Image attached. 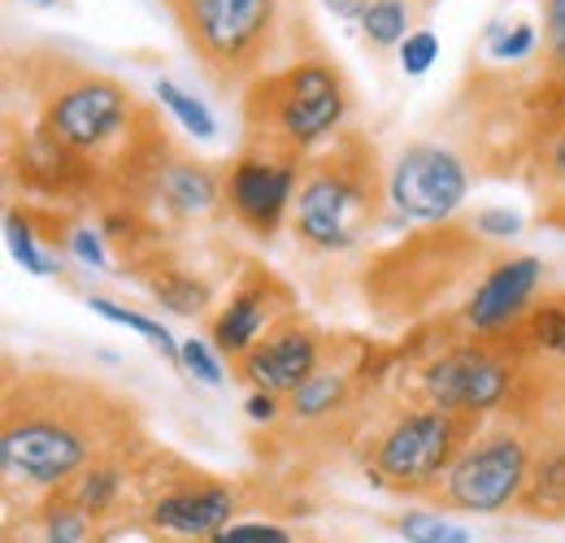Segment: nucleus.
Segmentation results:
<instances>
[{
	"instance_id": "obj_15",
	"label": "nucleus",
	"mask_w": 565,
	"mask_h": 543,
	"mask_svg": "<svg viewBox=\"0 0 565 543\" xmlns=\"http://www.w3.org/2000/svg\"><path fill=\"white\" fill-rule=\"evenodd\" d=\"M152 196L174 217H201V213H210L213 204L226 196V179H217L205 161L174 157V161H166L157 170Z\"/></svg>"
},
{
	"instance_id": "obj_32",
	"label": "nucleus",
	"mask_w": 565,
	"mask_h": 543,
	"mask_svg": "<svg viewBox=\"0 0 565 543\" xmlns=\"http://www.w3.org/2000/svg\"><path fill=\"white\" fill-rule=\"evenodd\" d=\"M71 248H74V257L78 262H87V266H109V257H105V248H100V239H96V231H71Z\"/></svg>"
},
{
	"instance_id": "obj_24",
	"label": "nucleus",
	"mask_w": 565,
	"mask_h": 543,
	"mask_svg": "<svg viewBox=\"0 0 565 543\" xmlns=\"http://www.w3.org/2000/svg\"><path fill=\"white\" fill-rule=\"evenodd\" d=\"M488 40H492L495 62H522V57H531V53H535L540 31H535L531 22H513L509 31H504V22H495L492 31H488Z\"/></svg>"
},
{
	"instance_id": "obj_29",
	"label": "nucleus",
	"mask_w": 565,
	"mask_h": 543,
	"mask_svg": "<svg viewBox=\"0 0 565 543\" xmlns=\"http://www.w3.org/2000/svg\"><path fill=\"white\" fill-rule=\"evenodd\" d=\"M213 543H291V535L279 526H266V522H239V526L217 531Z\"/></svg>"
},
{
	"instance_id": "obj_3",
	"label": "nucleus",
	"mask_w": 565,
	"mask_h": 543,
	"mask_svg": "<svg viewBox=\"0 0 565 543\" xmlns=\"http://www.w3.org/2000/svg\"><path fill=\"white\" fill-rule=\"evenodd\" d=\"M387 183L374 161V143L361 136H344L331 152L313 157L300 174L291 226L313 253H349L374 226Z\"/></svg>"
},
{
	"instance_id": "obj_26",
	"label": "nucleus",
	"mask_w": 565,
	"mask_h": 543,
	"mask_svg": "<svg viewBox=\"0 0 565 543\" xmlns=\"http://www.w3.org/2000/svg\"><path fill=\"white\" fill-rule=\"evenodd\" d=\"M87 518L78 504H53L44 513V543H83L87 540Z\"/></svg>"
},
{
	"instance_id": "obj_4",
	"label": "nucleus",
	"mask_w": 565,
	"mask_h": 543,
	"mask_svg": "<svg viewBox=\"0 0 565 543\" xmlns=\"http://www.w3.org/2000/svg\"><path fill=\"white\" fill-rule=\"evenodd\" d=\"M192 57L217 87L262 78L279 35L282 0H161Z\"/></svg>"
},
{
	"instance_id": "obj_27",
	"label": "nucleus",
	"mask_w": 565,
	"mask_h": 543,
	"mask_svg": "<svg viewBox=\"0 0 565 543\" xmlns=\"http://www.w3.org/2000/svg\"><path fill=\"white\" fill-rule=\"evenodd\" d=\"M435 57H439V35H435V31H426V26H418V31L401 44V70H405V74H414V78L435 66Z\"/></svg>"
},
{
	"instance_id": "obj_2",
	"label": "nucleus",
	"mask_w": 565,
	"mask_h": 543,
	"mask_svg": "<svg viewBox=\"0 0 565 543\" xmlns=\"http://www.w3.org/2000/svg\"><path fill=\"white\" fill-rule=\"evenodd\" d=\"M349 78L335 62L296 57L279 74L253 78V92L244 96L248 148L300 161V152H313L340 131V123L349 118Z\"/></svg>"
},
{
	"instance_id": "obj_8",
	"label": "nucleus",
	"mask_w": 565,
	"mask_h": 543,
	"mask_svg": "<svg viewBox=\"0 0 565 543\" xmlns=\"http://www.w3.org/2000/svg\"><path fill=\"white\" fill-rule=\"evenodd\" d=\"M470 196L466 161L444 143H409L387 174V201L409 222H448Z\"/></svg>"
},
{
	"instance_id": "obj_37",
	"label": "nucleus",
	"mask_w": 565,
	"mask_h": 543,
	"mask_svg": "<svg viewBox=\"0 0 565 543\" xmlns=\"http://www.w3.org/2000/svg\"><path fill=\"white\" fill-rule=\"evenodd\" d=\"M418 4H435V0H418Z\"/></svg>"
},
{
	"instance_id": "obj_28",
	"label": "nucleus",
	"mask_w": 565,
	"mask_h": 543,
	"mask_svg": "<svg viewBox=\"0 0 565 543\" xmlns=\"http://www.w3.org/2000/svg\"><path fill=\"white\" fill-rule=\"evenodd\" d=\"M183 370H188L192 379L210 383V387H222V365H217V356L210 352V343H205V340L183 343Z\"/></svg>"
},
{
	"instance_id": "obj_12",
	"label": "nucleus",
	"mask_w": 565,
	"mask_h": 543,
	"mask_svg": "<svg viewBox=\"0 0 565 543\" xmlns=\"http://www.w3.org/2000/svg\"><path fill=\"white\" fill-rule=\"evenodd\" d=\"M318 370H322V340L305 322L270 327V336L239 361V374L253 383V392H270V396L300 392Z\"/></svg>"
},
{
	"instance_id": "obj_10",
	"label": "nucleus",
	"mask_w": 565,
	"mask_h": 543,
	"mask_svg": "<svg viewBox=\"0 0 565 543\" xmlns=\"http://www.w3.org/2000/svg\"><path fill=\"white\" fill-rule=\"evenodd\" d=\"M296 188H300V161L296 157L244 148V157L226 174V196L222 201L231 204L239 226L270 239L282 226L287 209L296 204Z\"/></svg>"
},
{
	"instance_id": "obj_9",
	"label": "nucleus",
	"mask_w": 565,
	"mask_h": 543,
	"mask_svg": "<svg viewBox=\"0 0 565 543\" xmlns=\"http://www.w3.org/2000/svg\"><path fill=\"white\" fill-rule=\"evenodd\" d=\"M531 482V453L522 435L488 430L448 470V500L470 513H500Z\"/></svg>"
},
{
	"instance_id": "obj_35",
	"label": "nucleus",
	"mask_w": 565,
	"mask_h": 543,
	"mask_svg": "<svg viewBox=\"0 0 565 543\" xmlns=\"http://www.w3.org/2000/svg\"><path fill=\"white\" fill-rule=\"evenodd\" d=\"M322 4H327V13H335L340 22H356V26H361L370 0H322Z\"/></svg>"
},
{
	"instance_id": "obj_20",
	"label": "nucleus",
	"mask_w": 565,
	"mask_h": 543,
	"mask_svg": "<svg viewBox=\"0 0 565 543\" xmlns=\"http://www.w3.org/2000/svg\"><path fill=\"white\" fill-rule=\"evenodd\" d=\"M118 487H122V475L114 466H87L74 478V504L83 513H105V509H114Z\"/></svg>"
},
{
	"instance_id": "obj_21",
	"label": "nucleus",
	"mask_w": 565,
	"mask_h": 543,
	"mask_svg": "<svg viewBox=\"0 0 565 543\" xmlns=\"http://www.w3.org/2000/svg\"><path fill=\"white\" fill-rule=\"evenodd\" d=\"M526 343H531L535 352L565 356V305L562 300L535 305V309L526 313Z\"/></svg>"
},
{
	"instance_id": "obj_31",
	"label": "nucleus",
	"mask_w": 565,
	"mask_h": 543,
	"mask_svg": "<svg viewBox=\"0 0 565 543\" xmlns=\"http://www.w3.org/2000/svg\"><path fill=\"white\" fill-rule=\"evenodd\" d=\"M475 231L504 239V235H518L522 231V217L509 213V209H483V213H475Z\"/></svg>"
},
{
	"instance_id": "obj_17",
	"label": "nucleus",
	"mask_w": 565,
	"mask_h": 543,
	"mask_svg": "<svg viewBox=\"0 0 565 543\" xmlns=\"http://www.w3.org/2000/svg\"><path fill=\"white\" fill-rule=\"evenodd\" d=\"M148 287H152V296H157L170 313H179V318H196V313L210 309V287H205L196 274L179 270V266H166V270L148 274Z\"/></svg>"
},
{
	"instance_id": "obj_11",
	"label": "nucleus",
	"mask_w": 565,
	"mask_h": 543,
	"mask_svg": "<svg viewBox=\"0 0 565 543\" xmlns=\"http://www.w3.org/2000/svg\"><path fill=\"white\" fill-rule=\"evenodd\" d=\"M544 262L540 257H504L492 270L479 278V287L470 291L461 322L470 336L495 340L500 331H513L531 309H535V291L544 287Z\"/></svg>"
},
{
	"instance_id": "obj_7",
	"label": "nucleus",
	"mask_w": 565,
	"mask_h": 543,
	"mask_svg": "<svg viewBox=\"0 0 565 543\" xmlns=\"http://www.w3.org/2000/svg\"><path fill=\"white\" fill-rule=\"evenodd\" d=\"M513 383H518V365L492 340L448 348L423 370L426 401L435 408L461 413V417H479V413L500 408L509 401Z\"/></svg>"
},
{
	"instance_id": "obj_25",
	"label": "nucleus",
	"mask_w": 565,
	"mask_h": 543,
	"mask_svg": "<svg viewBox=\"0 0 565 543\" xmlns=\"http://www.w3.org/2000/svg\"><path fill=\"white\" fill-rule=\"evenodd\" d=\"M4 235H9V248H13V257L26 266L31 274H53V266H49V257L35 248V239H31V222H26V213H9L4 217Z\"/></svg>"
},
{
	"instance_id": "obj_14",
	"label": "nucleus",
	"mask_w": 565,
	"mask_h": 543,
	"mask_svg": "<svg viewBox=\"0 0 565 543\" xmlns=\"http://www.w3.org/2000/svg\"><path fill=\"white\" fill-rule=\"evenodd\" d=\"M231 513H235V496L226 487L174 491V496H161L152 504V522L161 531H174V535H188V540H213L217 531L231 526Z\"/></svg>"
},
{
	"instance_id": "obj_1",
	"label": "nucleus",
	"mask_w": 565,
	"mask_h": 543,
	"mask_svg": "<svg viewBox=\"0 0 565 543\" xmlns=\"http://www.w3.org/2000/svg\"><path fill=\"white\" fill-rule=\"evenodd\" d=\"M105 405H96V392H83L66 379H31L22 383V396L9 392L4 430H0V466L9 478L57 487L78 478L96 457V430Z\"/></svg>"
},
{
	"instance_id": "obj_33",
	"label": "nucleus",
	"mask_w": 565,
	"mask_h": 543,
	"mask_svg": "<svg viewBox=\"0 0 565 543\" xmlns=\"http://www.w3.org/2000/svg\"><path fill=\"white\" fill-rule=\"evenodd\" d=\"M544 4V35L548 44H565V0H540Z\"/></svg>"
},
{
	"instance_id": "obj_19",
	"label": "nucleus",
	"mask_w": 565,
	"mask_h": 543,
	"mask_svg": "<svg viewBox=\"0 0 565 543\" xmlns=\"http://www.w3.org/2000/svg\"><path fill=\"white\" fill-rule=\"evenodd\" d=\"M87 305H92V313H100V318H109V322H118V327H131V331L143 336L152 348H161L174 365H183V343H174V336H170L161 322L143 318V313H136V309H127V305H114V300H105V296H92Z\"/></svg>"
},
{
	"instance_id": "obj_22",
	"label": "nucleus",
	"mask_w": 565,
	"mask_h": 543,
	"mask_svg": "<svg viewBox=\"0 0 565 543\" xmlns=\"http://www.w3.org/2000/svg\"><path fill=\"white\" fill-rule=\"evenodd\" d=\"M157 100H161V105H166V109H170V114H174V118H179V123H183V127H188V131H192L196 139H213V136H217L210 109H205L196 96H188L183 87H174L170 78H161V83H157Z\"/></svg>"
},
{
	"instance_id": "obj_23",
	"label": "nucleus",
	"mask_w": 565,
	"mask_h": 543,
	"mask_svg": "<svg viewBox=\"0 0 565 543\" xmlns=\"http://www.w3.org/2000/svg\"><path fill=\"white\" fill-rule=\"evenodd\" d=\"M401 535L409 543H470V531L439 518V513H405L401 518Z\"/></svg>"
},
{
	"instance_id": "obj_34",
	"label": "nucleus",
	"mask_w": 565,
	"mask_h": 543,
	"mask_svg": "<svg viewBox=\"0 0 565 543\" xmlns=\"http://www.w3.org/2000/svg\"><path fill=\"white\" fill-rule=\"evenodd\" d=\"M282 408H279V396H270V392H253L248 396V417L253 422H275Z\"/></svg>"
},
{
	"instance_id": "obj_36",
	"label": "nucleus",
	"mask_w": 565,
	"mask_h": 543,
	"mask_svg": "<svg viewBox=\"0 0 565 543\" xmlns=\"http://www.w3.org/2000/svg\"><path fill=\"white\" fill-rule=\"evenodd\" d=\"M31 4H40V9H53V4H62V0H31Z\"/></svg>"
},
{
	"instance_id": "obj_13",
	"label": "nucleus",
	"mask_w": 565,
	"mask_h": 543,
	"mask_svg": "<svg viewBox=\"0 0 565 543\" xmlns=\"http://www.w3.org/2000/svg\"><path fill=\"white\" fill-rule=\"evenodd\" d=\"M279 309H287V291H282L270 274H248V278L235 287V296L226 300V309L213 318V331H210L213 348H217L222 356L244 361L257 343L266 340L262 331L279 318Z\"/></svg>"
},
{
	"instance_id": "obj_5",
	"label": "nucleus",
	"mask_w": 565,
	"mask_h": 543,
	"mask_svg": "<svg viewBox=\"0 0 565 543\" xmlns=\"http://www.w3.org/2000/svg\"><path fill=\"white\" fill-rule=\"evenodd\" d=\"M136 123H143L140 105L118 78L71 70L49 87L40 131H49L83 161H114L118 148L140 161L143 143L136 139Z\"/></svg>"
},
{
	"instance_id": "obj_16",
	"label": "nucleus",
	"mask_w": 565,
	"mask_h": 543,
	"mask_svg": "<svg viewBox=\"0 0 565 543\" xmlns=\"http://www.w3.org/2000/svg\"><path fill=\"white\" fill-rule=\"evenodd\" d=\"M361 35L370 49H401L414 35V0H370Z\"/></svg>"
},
{
	"instance_id": "obj_6",
	"label": "nucleus",
	"mask_w": 565,
	"mask_h": 543,
	"mask_svg": "<svg viewBox=\"0 0 565 543\" xmlns=\"http://www.w3.org/2000/svg\"><path fill=\"white\" fill-rule=\"evenodd\" d=\"M475 417L448 413V408H414L405 417L392 422V430L379 439L374 453V475L379 482L396 487V491H423L444 470H452V461L466 453V430Z\"/></svg>"
},
{
	"instance_id": "obj_18",
	"label": "nucleus",
	"mask_w": 565,
	"mask_h": 543,
	"mask_svg": "<svg viewBox=\"0 0 565 543\" xmlns=\"http://www.w3.org/2000/svg\"><path fill=\"white\" fill-rule=\"evenodd\" d=\"M344 396H349V383H344V374H335V370H318L300 392H291V417L296 422H318V417H327V413H335V408L344 405Z\"/></svg>"
},
{
	"instance_id": "obj_30",
	"label": "nucleus",
	"mask_w": 565,
	"mask_h": 543,
	"mask_svg": "<svg viewBox=\"0 0 565 543\" xmlns=\"http://www.w3.org/2000/svg\"><path fill=\"white\" fill-rule=\"evenodd\" d=\"M540 170H544L548 183H557L565 192V123L553 127V136L544 139V148H540Z\"/></svg>"
}]
</instances>
